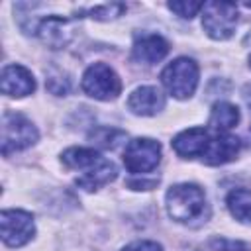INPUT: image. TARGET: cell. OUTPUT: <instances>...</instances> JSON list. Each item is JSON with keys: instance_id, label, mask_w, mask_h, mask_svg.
Here are the masks:
<instances>
[{"instance_id": "16", "label": "cell", "mask_w": 251, "mask_h": 251, "mask_svg": "<svg viewBox=\"0 0 251 251\" xmlns=\"http://www.w3.org/2000/svg\"><path fill=\"white\" fill-rule=\"evenodd\" d=\"M239 122V110L229 102H216L210 114V127L218 133H226Z\"/></svg>"}, {"instance_id": "20", "label": "cell", "mask_w": 251, "mask_h": 251, "mask_svg": "<svg viewBox=\"0 0 251 251\" xmlns=\"http://www.w3.org/2000/svg\"><path fill=\"white\" fill-rule=\"evenodd\" d=\"M202 6H204L202 2H169L171 12H175L180 18H188V20L192 16H196V12H200Z\"/></svg>"}, {"instance_id": "19", "label": "cell", "mask_w": 251, "mask_h": 251, "mask_svg": "<svg viewBox=\"0 0 251 251\" xmlns=\"http://www.w3.org/2000/svg\"><path fill=\"white\" fill-rule=\"evenodd\" d=\"M124 10H126L124 4H102V6H96V8L88 10V14H90V18H94V20H114V18H118Z\"/></svg>"}, {"instance_id": "2", "label": "cell", "mask_w": 251, "mask_h": 251, "mask_svg": "<svg viewBox=\"0 0 251 251\" xmlns=\"http://www.w3.org/2000/svg\"><path fill=\"white\" fill-rule=\"evenodd\" d=\"M161 82L175 98H190L198 86V65L188 57H178L163 69Z\"/></svg>"}, {"instance_id": "12", "label": "cell", "mask_w": 251, "mask_h": 251, "mask_svg": "<svg viewBox=\"0 0 251 251\" xmlns=\"http://www.w3.org/2000/svg\"><path fill=\"white\" fill-rule=\"evenodd\" d=\"M208 141H210V135L204 127H188L173 139V149L178 157H184V159L202 157Z\"/></svg>"}, {"instance_id": "5", "label": "cell", "mask_w": 251, "mask_h": 251, "mask_svg": "<svg viewBox=\"0 0 251 251\" xmlns=\"http://www.w3.org/2000/svg\"><path fill=\"white\" fill-rule=\"evenodd\" d=\"M82 90L96 100L108 102L118 98L122 92V82L112 67L106 63H94L82 75Z\"/></svg>"}, {"instance_id": "4", "label": "cell", "mask_w": 251, "mask_h": 251, "mask_svg": "<svg viewBox=\"0 0 251 251\" xmlns=\"http://www.w3.org/2000/svg\"><path fill=\"white\" fill-rule=\"evenodd\" d=\"M237 24V6L231 2H206L202 6V27L218 41L233 35Z\"/></svg>"}, {"instance_id": "17", "label": "cell", "mask_w": 251, "mask_h": 251, "mask_svg": "<svg viewBox=\"0 0 251 251\" xmlns=\"http://www.w3.org/2000/svg\"><path fill=\"white\" fill-rule=\"evenodd\" d=\"M227 210L231 216L243 224H251V190L247 188H233L226 198Z\"/></svg>"}, {"instance_id": "15", "label": "cell", "mask_w": 251, "mask_h": 251, "mask_svg": "<svg viewBox=\"0 0 251 251\" xmlns=\"http://www.w3.org/2000/svg\"><path fill=\"white\" fill-rule=\"evenodd\" d=\"M61 159L69 169H78L84 173L104 161V157L98 151L88 149V147H71L61 155Z\"/></svg>"}, {"instance_id": "23", "label": "cell", "mask_w": 251, "mask_h": 251, "mask_svg": "<svg viewBox=\"0 0 251 251\" xmlns=\"http://www.w3.org/2000/svg\"><path fill=\"white\" fill-rule=\"evenodd\" d=\"M245 6H247V8H251V2H245Z\"/></svg>"}, {"instance_id": "7", "label": "cell", "mask_w": 251, "mask_h": 251, "mask_svg": "<svg viewBox=\"0 0 251 251\" xmlns=\"http://www.w3.org/2000/svg\"><path fill=\"white\" fill-rule=\"evenodd\" d=\"M0 226H2V241L8 247L25 245L35 233L33 216L24 210H2Z\"/></svg>"}, {"instance_id": "3", "label": "cell", "mask_w": 251, "mask_h": 251, "mask_svg": "<svg viewBox=\"0 0 251 251\" xmlns=\"http://www.w3.org/2000/svg\"><path fill=\"white\" fill-rule=\"evenodd\" d=\"M37 141L35 126L18 112H6L2 116V155L22 151Z\"/></svg>"}, {"instance_id": "6", "label": "cell", "mask_w": 251, "mask_h": 251, "mask_svg": "<svg viewBox=\"0 0 251 251\" xmlns=\"http://www.w3.org/2000/svg\"><path fill=\"white\" fill-rule=\"evenodd\" d=\"M161 161V145L149 137H135L126 145L124 165L133 175L151 173Z\"/></svg>"}, {"instance_id": "8", "label": "cell", "mask_w": 251, "mask_h": 251, "mask_svg": "<svg viewBox=\"0 0 251 251\" xmlns=\"http://www.w3.org/2000/svg\"><path fill=\"white\" fill-rule=\"evenodd\" d=\"M239 149H241L239 137L229 133H218L216 137H210L200 159L206 165H226L237 157Z\"/></svg>"}, {"instance_id": "11", "label": "cell", "mask_w": 251, "mask_h": 251, "mask_svg": "<svg viewBox=\"0 0 251 251\" xmlns=\"http://www.w3.org/2000/svg\"><path fill=\"white\" fill-rule=\"evenodd\" d=\"M127 108L137 116H155L165 108V96L155 86H139L129 94Z\"/></svg>"}, {"instance_id": "9", "label": "cell", "mask_w": 251, "mask_h": 251, "mask_svg": "<svg viewBox=\"0 0 251 251\" xmlns=\"http://www.w3.org/2000/svg\"><path fill=\"white\" fill-rule=\"evenodd\" d=\"M0 88L6 96L24 98L35 90V78L22 65H6L0 78Z\"/></svg>"}, {"instance_id": "13", "label": "cell", "mask_w": 251, "mask_h": 251, "mask_svg": "<svg viewBox=\"0 0 251 251\" xmlns=\"http://www.w3.org/2000/svg\"><path fill=\"white\" fill-rule=\"evenodd\" d=\"M169 53V43L157 33H145L133 43V59L145 65L159 63Z\"/></svg>"}, {"instance_id": "21", "label": "cell", "mask_w": 251, "mask_h": 251, "mask_svg": "<svg viewBox=\"0 0 251 251\" xmlns=\"http://www.w3.org/2000/svg\"><path fill=\"white\" fill-rule=\"evenodd\" d=\"M210 245L216 251H247V245L235 239H226V237H216L210 241Z\"/></svg>"}, {"instance_id": "14", "label": "cell", "mask_w": 251, "mask_h": 251, "mask_svg": "<svg viewBox=\"0 0 251 251\" xmlns=\"http://www.w3.org/2000/svg\"><path fill=\"white\" fill-rule=\"evenodd\" d=\"M116 173H118V171H116L114 163L104 159L100 165H96V167H92L90 171L82 173V176L76 178V184H78V188H84V190L92 192V190H98L100 186L112 182V180L116 178Z\"/></svg>"}, {"instance_id": "18", "label": "cell", "mask_w": 251, "mask_h": 251, "mask_svg": "<svg viewBox=\"0 0 251 251\" xmlns=\"http://www.w3.org/2000/svg\"><path fill=\"white\" fill-rule=\"evenodd\" d=\"M88 137L94 139V143H98L100 147L114 149V147H118V143L124 141L126 133L120 131V129H114V127H96V129L90 131Z\"/></svg>"}, {"instance_id": "10", "label": "cell", "mask_w": 251, "mask_h": 251, "mask_svg": "<svg viewBox=\"0 0 251 251\" xmlns=\"http://www.w3.org/2000/svg\"><path fill=\"white\" fill-rule=\"evenodd\" d=\"M37 33H39V37L45 45H49L51 49H59V47H65L71 41L73 25L63 16H49L39 24Z\"/></svg>"}, {"instance_id": "24", "label": "cell", "mask_w": 251, "mask_h": 251, "mask_svg": "<svg viewBox=\"0 0 251 251\" xmlns=\"http://www.w3.org/2000/svg\"><path fill=\"white\" fill-rule=\"evenodd\" d=\"M249 67H251V55H249Z\"/></svg>"}, {"instance_id": "22", "label": "cell", "mask_w": 251, "mask_h": 251, "mask_svg": "<svg viewBox=\"0 0 251 251\" xmlns=\"http://www.w3.org/2000/svg\"><path fill=\"white\" fill-rule=\"evenodd\" d=\"M122 251H163V247L155 241H147V239H141V241H133L129 245H126Z\"/></svg>"}, {"instance_id": "1", "label": "cell", "mask_w": 251, "mask_h": 251, "mask_svg": "<svg viewBox=\"0 0 251 251\" xmlns=\"http://www.w3.org/2000/svg\"><path fill=\"white\" fill-rule=\"evenodd\" d=\"M165 204H167L169 216L178 224L200 226L210 216V206H208L206 194L198 184L182 182V184L171 186L167 190Z\"/></svg>"}]
</instances>
